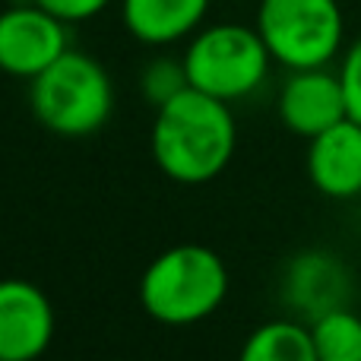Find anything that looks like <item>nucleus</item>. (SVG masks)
Here are the masks:
<instances>
[{
  "instance_id": "nucleus-1",
  "label": "nucleus",
  "mask_w": 361,
  "mask_h": 361,
  "mask_svg": "<svg viewBox=\"0 0 361 361\" xmlns=\"http://www.w3.org/2000/svg\"><path fill=\"white\" fill-rule=\"evenodd\" d=\"M238 143V127L228 102L184 89L156 108L152 159L165 178L178 184H206L228 169Z\"/></svg>"
},
{
  "instance_id": "nucleus-2",
  "label": "nucleus",
  "mask_w": 361,
  "mask_h": 361,
  "mask_svg": "<svg viewBox=\"0 0 361 361\" xmlns=\"http://www.w3.org/2000/svg\"><path fill=\"white\" fill-rule=\"evenodd\" d=\"M228 298V267L206 244L162 250L140 279V305L156 324L193 326L212 317Z\"/></svg>"
},
{
  "instance_id": "nucleus-3",
  "label": "nucleus",
  "mask_w": 361,
  "mask_h": 361,
  "mask_svg": "<svg viewBox=\"0 0 361 361\" xmlns=\"http://www.w3.org/2000/svg\"><path fill=\"white\" fill-rule=\"evenodd\" d=\"M29 108L54 137H92L114 114V82L92 54L70 48L29 82Z\"/></svg>"
},
{
  "instance_id": "nucleus-4",
  "label": "nucleus",
  "mask_w": 361,
  "mask_h": 361,
  "mask_svg": "<svg viewBox=\"0 0 361 361\" xmlns=\"http://www.w3.org/2000/svg\"><path fill=\"white\" fill-rule=\"evenodd\" d=\"M269 63H273V54L260 38L257 25L250 29L241 23L206 25L190 38L184 51L190 86L206 95H216L228 105L238 99H247L263 86Z\"/></svg>"
},
{
  "instance_id": "nucleus-5",
  "label": "nucleus",
  "mask_w": 361,
  "mask_h": 361,
  "mask_svg": "<svg viewBox=\"0 0 361 361\" xmlns=\"http://www.w3.org/2000/svg\"><path fill=\"white\" fill-rule=\"evenodd\" d=\"M257 32L286 70L326 67L343 51L345 19L339 0H260Z\"/></svg>"
},
{
  "instance_id": "nucleus-6",
  "label": "nucleus",
  "mask_w": 361,
  "mask_h": 361,
  "mask_svg": "<svg viewBox=\"0 0 361 361\" xmlns=\"http://www.w3.org/2000/svg\"><path fill=\"white\" fill-rule=\"evenodd\" d=\"M70 51L67 23L38 4H19L0 13V73L35 80Z\"/></svg>"
},
{
  "instance_id": "nucleus-7",
  "label": "nucleus",
  "mask_w": 361,
  "mask_h": 361,
  "mask_svg": "<svg viewBox=\"0 0 361 361\" xmlns=\"http://www.w3.org/2000/svg\"><path fill=\"white\" fill-rule=\"evenodd\" d=\"M54 307L29 279H0V361H38L54 339Z\"/></svg>"
},
{
  "instance_id": "nucleus-8",
  "label": "nucleus",
  "mask_w": 361,
  "mask_h": 361,
  "mask_svg": "<svg viewBox=\"0 0 361 361\" xmlns=\"http://www.w3.org/2000/svg\"><path fill=\"white\" fill-rule=\"evenodd\" d=\"M276 111L295 137L305 140H314L317 133L345 121L349 108H345L339 70L336 73L326 67L288 70V80L282 82L279 99H276Z\"/></svg>"
},
{
  "instance_id": "nucleus-9",
  "label": "nucleus",
  "mask_w": 361,
  "mask_h": 361,
  "mask_svg": "<svg viewBox=\"0 0 361 361\" xmlns=\"http://www.w3.org/2000/svg\"><path fill=\"white\" fill-rule=\"evenodd\" d=\"M307 178L324 197H361V124L352 118L307 140Z\"/></svg>"
},
{
  "instance_id": "nucleus-10",
  "label": "nucleus",
  "mask_w": 361,
  "mask_h": 361,
  "mask_svg": "<svg viewBox=\"0 0 361 361\" xmlns=\"http://www.w3.org/2000/svg\"><path fill=\"white\" fill-rule=\"evenodd\" d=\"M206 10L209 0H121L127 32L152 48L193 35L206 19Z\"/></svg>"
},
{
  "instance_id": "nucleus-11",
  "label": "nucleus",
  "mask_w": 361,
  "mask_h": 361,
  "mask_svg": "<svg viewBox=\"0 0 361 361\" xmlns=\"http://www.w3.org/2000/svg\"><path fill=\"white\" fill-rule=\"evenodd\" d=\"M345 292V276L343 263L333 260L326 254H301L298 260L288 267L286 276V298L292 301L298 311L320 317L324 311L343 307Z\"/></svg>"
},
{
  "instance_id": "nucleus-12",
  "label": "nucleus",
  "mask_w": 361,
  "mask_h": 361,
  "mask_svg": "<svg viewBox=\"0 0 361 361\" xmlns=\"http://www.w3.org/2000/svg\"><path fill=\"white\" fill-rule=\"evenodd\" d=\"M238 361H320L311 326L298 320H269L244 339Z\"/></svg>"
},
{
  "instance_id": "nucleus-13",
  "label": "nucleus",
  "mask_w": 361,
  "mask_h": 361,
  "mask_svg": "<svg viewBox=\"0 0 361 361\" xmlns=\"http://www.w3.org/2000/svg\"><path fill=\"white\" fill-rule=\"evenodd\" d=\"M311 339L320 361H361V317L345 305L314 317Z\"/></svg>"
},
{
  "instance_id": "nucleus-14",
  "label": "nucleus",
  "mask_w": 361,
  "mask_h": 361,
  "mask_svg": "<svg viewBox=\"0 0 361 361\" xmlns=\"http://www.w3.org/2000/svg\"><path fill=\"white\" fill-rule=\"evenodd\" d=\"M140 89H143V95L156 108L171 102L175 95L184 92V89H190L184 57H180V61H175V57H156L152 63H146V70L140 73Z\"/></svg>"
},
{
  "instance_id": "nucleus-15",
  "label": "nucleus",
  "mask_w": 361,
  "mask_h": 361,
  "mask_svg": "<svg viewBox=\"0 0 361 361\" xmlns=\"http://www.w3.org/2000/svg\"><path fill=\"white\" fill-rule=\"evenodd\" d=\"M339 80H343L349 118L361 124V38H355V42L349 44V51L343 54V63H339Z\"/></svg>"
},
{
  "instance_id": "nucleus-16",
  "label": "nucleus",
  "mask_w": 361,
  "mask_h": 361,
  "mask_svg": "<svg viewBox=\"0 0 361 361\" xmlns=\"http://www.w3.org/2000/svg\"><path fill=\"white\" fill-rule=\"evenodd\" d=\"M32 4H38L42 10L54 13V16L63 19L67 25H73V23H86V19L99 16L111 0H32Z\"/></svg>"
}]
</instances>
